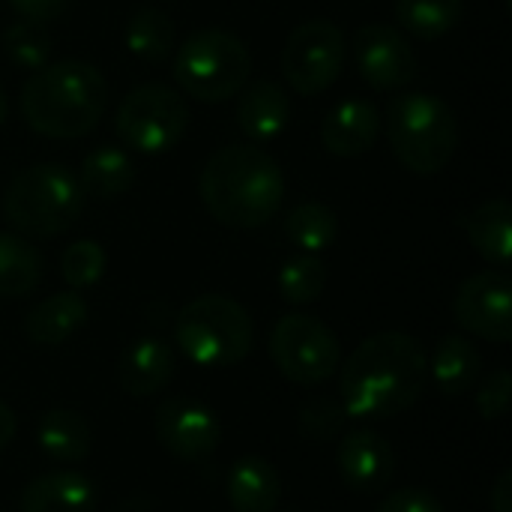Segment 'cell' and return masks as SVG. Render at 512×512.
<instances>
[{"mask_svg": "<svg viewBox=\"0 0 512 512\" xmlns=\"http://www.w3.org/2000/svg\"><path fill=\"white\" fill-rule=\"evenodd\" d=\"M429 357L420 339L408 333H375L363 339L339 375V402L351 420H387L423 396Z\"/></svg>", "mask_w": 512, "mask_h": 512, "instance_id": "cell-1", "label": "cell"}, {"mask_svg": "<svg viewBox=\"0 0 512 512\" xmlns=\"http://www.w3.org/2000/svg\"><path fill=\"white\" fill-rule=\"evenodd\" d=\"M201 204L207 213L234 231L267 225L285 198V177L279 162L258 144L219 147L198 177Z\"/></svg>", "mask_w": 512, "mask_h": 512, "instance_id": "cell-2", "label": "cell"}, {"mask_svg": "<svg viewBox=\"0 0 512 512\" xmlns=\"http://www.w3.org/2000/svg\"><path fill=\"white\" fill-rule=\"evenodd\" d=\"M18 108L33 132L72 141L93 132L105 117L108 81L84 60L45 63L24 81Z\"/></svg>", "mask_w": 512, "mask_h": 512, "instance_id": "cell-3", "label": "cell"}, {"mask_svg": "<svg viewBox=\"0 0 512 512\" xmlns=\"http://www.w3.org/2000/svg\"><path fill=\"white\" fill-rule=\"evenodd\" d=\"M84 210L78 174L63 162H39L18 171L3 192V216L21 237H57L69 231Z\"/></svg>", "mask_w": 512, "mask_h": 512, "instance_id": "cell-4", "label": "cell"}, {"mask_svg": "<svg viewBox=\"0 0 512 512\" xmlns=\"http://www.w3.org/2000/svg\"><path fill=\"white\" fill-rule=\"evenodd\" d=\"M387 138L408 171L429 177L450 165L459 144V120L441 96L408 90L387 105Z\"/></svg>", "mask_w": 512, "mask_h": 512, "instance_id": "cell-5", "label": "cell"}, {"mask_svg": "<svg viewBox=\"0 0 512 512\" xmlns=\"http://www.w3.org/2000/svg\"><path fill=\"white\" fill-rule=\"evenodd\" d=\"M174 342L195 366L225 369L252 354L255 330L249 312L234 297L201 294L177 312Z\"/></svg>", "mask_w": 512, "mask_h": 512, "instance_id": "cell-6", "label": "cell"}, {"mask_svg": "<svg viewBox=\"0 0 512 512\" xmlns=\"http://www.w3.org/2000/svg\"><path fill=\"white\" fill-rule=\"evenodd\" d=\"M252 75L249 45L222 27H204L186 36L174 54L177 87L207 105L234 99Z\"/></svg>", "mask_w": 512, "mask_h": 512, "instance_id": "cell-7", "label": "cell"}, {"mask_svg": "<svg viewBox=\"0 0 512 512\" xmlns=\"http://www.w3.org/2000/svg\"><path fill=\"white\" fill-rule=\"evenodd\" d=\"M189 126L186 99L159 81L132 87L114 117L117 138L138 153H168L180 144Z\"/></svg>", "mask_w": 512, "mask_h": 512, "instance_id": "cell-8", "label": "cell"}, {"mask_svg": "<svg viewBox=\"0 0 512 512\" xmlns=\"http://www.w3.org/2000/svg\"><path fill=\"white\" fill-rule=\"evenodd\" d=\"M270 360L291 384L318 387L339 372L342 345L321 318L291 312L270 333Z\"/></svg>", "mask_w": 512, "mask_h": 512, "instance_id": "cell-9", "label": "cell"}, {"mask_svg": "<svg viewBox=\"0 0 512 512\" xmlns=\"http://www.w3.org/2000/svg\"><path fill=\"white\" fill-rule=\"evenodd\" d=\"M345 66V36L327 18L303 21L282 48V75L297 96H321Z\"/></svg>", "mask_w": 512, "mask_h": 512, "instance_id": "cell-10", "label": "cell"}, {"mask_svg": "<svg viewBox=\"0 0 512 512\" xmlns=\"http://www.w3.org/2000/svg\"><path fill=\"white\" fill-rule=\"evenodd\" d=\"M153 432L165 453L189 465L207 462L222 444L219 417L204 402L189 396H171L159 402L153 417Z\"/></svg>", "mask_w": 512, "mask_h": 512, "instance_id": "cell-11", "label": "cell"}, {"mask_svg": "<svg viewBox=\"0 0 512 512\" xmlns=\"http://www.w3.org/2000/svg\"><path fill=\"white\" fill-rule=\"evenodd\" d=\"M453 315L459 327L495 345L512 339V282L504 270H483L462 282Z\"/></svg>", "mask_w": 512, "mask_h": 512, "instance_id": "cell-12", "label": "cell"}, {"mask_svg": "<svg viewBox=\"0 0 512 512\" xmlns=\"http://www.w3.org/2000/svg\"><path fill=\"white\" fill-rule=\"evenodd\" d=\"M354 60L360 78L375 90H402L417 78L414 45L390 24H363L354 33Z\"/></svg>", "mask_w": 512, "mask_h": 512, "instance_id": "cell-13", "label": "cell"}, {"mask_svg": "<svg viewBox=\"0 0 512 512\" xmlns=\"http://www.w3.org/2000/svg\"><path fill=\"white\" fill-rule=\"evenodd\" d=\"M336 468L351 492L375 495L396 477V453L384 435L372 429H354L336 447Z\"/></svg>", "mask_w": 512, "mask_h": 512, "instance_id": "cell-14", "label": "cell"}, {"mask_svg": "<svg viewBox=\"0 0 512 512\" xmlns=\"http://www.w3.org/2000/svg\"><path fill=\"white\" fill-rule=\"evenodd\" d=\"M177 372L174 348L159 336L132 342L117 360V384L132 399H150L162 393Z\"/></svg>", "mask_w": 512, "mask_h": 512, "instance_id": "cell-15", "label": "cell"}, {"mask_svg": "<svg viewBox=\"0 0 512 512\" xmlns=\"http://www.w3.org/2000/svg\"><path fill=\"white\" fill-rule=\"evenodd\" d=\"M381 132V114L366 99H345L321 120V144L327 153L354 159L372 150Z\"/></svg>", "mask_w": 512, "mask_h": 512, "instance_id": "cell-16", "label": "cell"}, {"mask_svg": "<svg viewBox=\"0 0 512 512\" xmlns=\"http://www.w3.org/2000/svg\"><path fill=\"white\" fill-rule=\"evenodd\" d=\"M237 96V126L252 144H267L285 132L291 120V99L282 84L258 78Z\"/></svg>", "mask_w": 512, "mask_h": 512, "instance_id": "cell-17", "label": "cell"}, {"mask_svg": "<svg viewBox=\"0 0 512 512\" xmlns=\"http://www.w3.org/2000/svg\"><path fill=\"white\" fill-rule=\"evenodd\" d=\"M21 512H96L99 492L78 471H51L30 480L18 498Z\"/></svg>", "mask_w": 512, "mask_h": 512, "instance_id": "cell-18", "label": "cell"}, {"mask_svg": "<svg viewBox=\"0 0 512 512\" xmlns=\"http://www.w3.org/2000/svg\"><path fill=\"white\" fill-rule=\"evenodd\" d=\"M225 498L234 512H276L282 498L279 471L261 456H243L225 474Z\"/></svg>", "mask_w": 512, "mask_h": 512, "instance_id": "cell-19", "label": "cell"}, {"mask_svg": "<svg viewBox=\"0 0 512 512\" xmlns=\"http://www.w3.org/2000/svg\"><path fill=\"white\" fill-rule=\"evenodd\" d=\"M87 321V303L78 291H57L45 300H39L27 318L24 333L39 348H57L66 339H72Z\"/></svg>", "mask_w": 512, "mask_h": 512, "instance_id": "cell-20", "label": "cell"}, {"mask_svg": "<svg viewBox=\"0 0 512 512\" xmlns=\"http://www.w3.org/2000/svg\"><path fill=\"white\" fill-rule=\"evenodd\" d=\"M429 375L447 399H459L474 390L483 375V357L462 333H447L429 360Z\"/></svg>", "mask_w": 512, "mask_h": 512, "instance_id": "cell-21", "label": "cell"}, {"mask_svg": "<svg viewBox=\"0 0 512 512\" xmlns=\"http://www.w3.org/2000/svg\"><path fill=\"white\" fill-rule=\"evenodd\" d=\"M39 450L57 465H78L90 456L93 432L84 414L72 408H51L36 423Z\"/></svg>", "mask_w": 512, "mask_h": 512, "instance_id": "cell-22", "label": "cell"}, {"mask_svg": "<svg viewBox=\"0 0 512 512\" xmlns=\"http://www.w3.org/2000/svg\"><path fill=\"white\" fill-rule=\"evenodd\" d=\"M468 243L477 255L495 267H507L512 258V204L507 198H495L480 204L465 219Z\"/></svg>", "mask_w": 512, "mask_h": 512, "instance_id": "cell-23", "label": "cell"}, {"mask_svg": "<svg viewBox=\"0 0 512 512\" xmlns=\"http://www.w3.org/2000/svg\"><path fill=\"white\" fill-rule=\"evenodd\" d=\"M78 183H81L84 195L120 198L135 183V162L123 147L99 144L84 156L81 171H78Z\"/></svg>", "mask_w": 512, "mask_h": 512, "instance_id": "cell-24", "label": "cell"}, {"mask_svg": "<svg viewBox=\"0 0 512 512\" xmlns=\"http://www.w3.org/2000/svg\"><path fill=\"white\" fill-rule=\"evenodd\" d=\"M42 279V255L21 234L0 231V297L21 300L36 291Z\"/></svg>", "mask_w": 512, "mask_h": 512, "instance_id": "cell-25", "label": "cell"}, {"mask_svg": "<svg viewBox=\"0 0 512 512\" xmlns=\"http://www.w3.org/2000/svg\"><path fill=\"white\" fill-rule=\"evenodd\" d=\"M465 18V0H396V21L417 39H441Z\"/></svg>", "mask_w": 512, "mask_h": 512, "instance_id": "cell-26", "label": "cell"}, {"mask_svg": "<svg viewBox=\"0 0 512 512\" xmlns=\"http://www.w3.org/2000/svg\"><path fill=\"white\" fill-rule=\"evenodd\" d=\"M174 39H177L174 21L156 6L138 9L126 24V48L144 63L168 60L171 51H174Z\"/></svg>", "mask_w": 512, "mask_h": 512, "instance_id": "cell-27", "label": "cell"}, {"mask_svg": "<svg viewBox=\"0 0 512 512\" xmlns=\"http://www.w3.org/2000/svg\"><path fill=\"white\" fill-rule=\"evenodd\" d=\"M285 234L300 252L318 255V252H324V249H330L336 243L339 219L327 204L306 201V204H297L285 216Z\"/></svg>", "mask_w": 512, "mask_h": 512, "instance_id": "cell-28", "label": "cell"}, {"mask_svg": "<svg viewBox=\"0 0 512 512\" xmlns=\"http://www.w3.org/2000/svg\"><path fill=\"white\" fill-rule=\"evenodd\" d=\"M279 294L291 306H309L315 303L327 288V267L318 255H294L279 270Z\"/></svg>", "mask_w": 512, "mask_h": 512, "instance_id": "cell-29", "label": "cell"}, {"mask_svg": "<svg viewBox=\"0 0 512 512\" xmlns=\"http://www.w3.org/2000/svg\"><path fill=\"white\" fill-rule=\"evenodd\" d=\"M3 48H6V57H9L18 69L36 72V69H42V66L51 60V33H48L45 24L18 18L15 24L6 27V33H3Z\"/></svg>", "mask_w": 512, "mask_h": 512, "instance_id": "cell-30", "label": "cell"}, {"mask_svg": "<svg viewBox=\"0 0 512 512\" xmlns=\"http://www.w3.org/2000/svg\"><path fill=\"white\" fill-rule=\"evenodd\" d=\"M108 267V255L96 240H78L63 249L60 255V276L72 291L93 288Z\"/></svg>", "mask_w": 512, "mask_h": 512, "instance_id": "cell-31", "label": "cell"}, {"mask_svg": "<svg viewBox=\"0 0 512 512\" xmlns=\"http://www.w3.org/2000/svg\"><path fill=\"white\" fill-rule=\"evenodd\" d=\"M348 414L342 408V402H333V399H312L300 408L297 414V429L306 441L312 444H324V441H333L342 426H345Z\"/></svg>", "mask_w": 512, "mask_h": 512, "instance_id": "cell-32", "label": "cell"}, {"mask_svg": "<svg viewBox=\"0 0 512 512\" xmlns=\"http://www.w3.org/2000/svg\"><path fill=\"white\" fill-rule=\"evenodd\" d=\"M510 399H512V375L510 369H495L477 390L474 402H477V411L483 420L495 423L501 420L507 411H510Z\"/></svg>", "mask_w": 512, "mask_h": 512, "instance_id": "cell-33", "label": "cell"}, {"mask_svg": "<svg viewBox=\"0 0 512 512\" xmlns=\"http://www.w3.org/2000/svg\"><path fill=\"white\" fill-rule=\"evenodd\" d=\"M375 512H447L429 489H399L390 492Z\"/></svg>", "mask_w": 512, "mask_h": 512, "instance_id": "cell-34", "label": "cell"}, {"mask_svg": "<svg viewBox=\"0 0 512 512\" xmlns=\"http://www.w3.org/2000/svg\"><path fill=\"white\" fill-rule=\"evenodd\" d=\"M9 6L18 12V18L45 24V21H54L57 15H63L69 0H9Z\"/></svg>", "mask_w": 512, "mask_h": 512, "instance_id": "cell-35", "label": "cell"}, {"mask_svg": "<svg viewBox=\"0 0 512 512\" xmlns=\"http://www.w3.org/2000/svg\"><path fill=\"white\" fill-rule=\"evenodd\" d=\"M489 510L512 512V471H501L492 492H489Z\"/></svg>", "mask_w": 512, "mask_h": 512, "instance_id": "cell-36", "label": "cell"}, {"mask_svg": "<svg viewBox=\"0 0 512 512\" xmlns=\"http://www.w3.org/2000/svg\"><path fill=\"white\" fill-rule=\"evenodd\" d=\"M15 432H18V420H15V411L0 399V450H6L12 441H15Z\"/></svg>", "mask_w": 512, "mask_h": 512, "instance_id": "cell-37", "label": "cell"}, {"mask_svg": "<svg viewBox=\"0 0 512 512\" xmlns=\"http://www.w3.org/2000/svg\"><path fill=\"white\" fill-rule=\"evenodd\" d=\"M6 114H9V99H6V90L0 87V126H3Z\"/></svg>", "mask_w": 512, "mask_h": 512, "instance_id": "cell-38", "label": "cell"}]
</instances>
